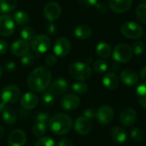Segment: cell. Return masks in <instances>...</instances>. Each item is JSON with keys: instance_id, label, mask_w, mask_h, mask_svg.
I'll return each mask as SVG.
<instances>
[{"instance_id": "39", "label": "cell", "mask_w": 146, "mask_h": 146, "mask_svg": "<svg viewBox=\"0 0 146 146\" xmlns=\"http://www.w3.org/2000/svg\"><path fill=\"white\" fill-rule=\"evenodd\" d=\"M34 57H35V56H33V53L28 52L27 55H25V56H23L21 57V63H22L24 66H29V65H31L32 62H33Z\"/></svg>"}, {"instance_id": "13", "label": "cell", "mask_w": 146, "mask_h": 146, "mask_svg": "<svg viewBox=\"0 0 146 146\" xmlns=\"http://www.w3.org/2000/svg\"><path fill=\"white\" fill-rule=\"evenodd\" d=\"M92 128V124L91 120L85 116H80L76 119L74 122V130L77 133L80 135L88 134Z\"/></svg>"}, {"instance_id": "23", "label": "cell", "mask_w": 146, "mask_h": 146, "mask_svg": "<svg viewBox=\"0 0 146 146\" xmlns=\"http://www.w3.org/2000/svg\"><path fill=\"white\" fill-rule=\"evenodd\" d=\"M110 135H111L112 139L118 144H122L126 142V140L127 139V133L126 130L120 126L114 127L111 129Z\"/></svg>"}, {"instance_id": "2", "label": "cell", "mask_w": 146, "mask_h": 146, "mask_svg": "<svg viewBox=\"0 0 146 146\" xmlns=\"http://www.w3.org/2000/svg\"><path fill=\"white\" fill-rule=\"evenodd\" d=\"M48 125L51 132H53L55 134L63 135L71 130L73 121L68 115L59 113L50 118Z\"/></svg>"}, {"instance_id": "28", "label": "cell", "mask_w": 146, "mask_h": 146, "mask_svg": "<svg viewBox=\"0 0 146 146\" xmlns=\"http://www.w3.org/2000/svg\"><path fill=\"white\" fill-rule=\"evenodd\" d=\"M29 21V15L25 11H17L14 14V22L18 25H25Z\"/></svg>"}, {"instance_id": "11", "label": "cell", "mask_w": 146, "mask_h": 146, "mask_svg": "<svg viewBox=\"0 0 146 146\" xmlns=\"http://www.w3.org/2000/svg\"><path fill=\"white\" fill-rule=\"evenodd\" d=\"M61 12L62 9L60 5L55 2H50L47 3L44 9V15L45 19L50 22H53L57 20L61 15Z\"/></svg>"}, {"instance_id": "7", "label": "cell", "mask_w": 146, "mask_h": 146, "mask_svg": "<svg viewBox=\"0 0 146 146\" xmlns=\"http://www.w3.org/2000/svg\"><path fill=\"white\" fill-rule=\"evenodd\" d=\"M20 89L14 85H9L4 86L0 92V98L2 102L6 104L15 103L20 98Z\"/></svg>"}, {"instance_id": "43", "label": "cell", "mask_w": 146, "mask_h": 146, "mask_svg": "<svg viewBox=\"0 0 146 146\" xmlns=\"http://www.w3.org/2000/svg\"><path fill=\"white\" fill-rule=\"evenodd\" d=\"M73 141L70 139L64 138L59 140L58 142V146H73Z\"/></svg>"}, {"instance_id": "33", "label": "cell", "mask_w": 146, "mask_h": 146, "mask_svg": "<svg viewBox=\"0 0 146 146\" xmlns=\"http://www.w3.org/2000/svg\"><path fill=\"white\" fill-rule=\"evenodd\" d=\"M72 89H73V91L75 93L80 94V95H84V94H86L88 92L89 87H88V86L86 83H84L82 81H80V82L73 84Z\"/></svg>"}, {"instance_id": "17", "label": "cell", "mask_w": 146, "mask_h": 146, "mask_svg": "<svg viewBox=\"0 0 146 146\" xmlns=\"http://www.w3.org/2000/svg\"><path fill=\"white\" fill-rule=\"evenodd\" d=\"M30 44L27 41L18 39L11 44V52L16 56H23L29 52Z\"/></svg>"}, {"instance_id": "50", "label": "cell", "mask_w": 146, "mask_h": 146, "mask_svg": "<svg viewBox=\"0 0 146 146\" xmlns=\"http://www.w3.org/2000/svg\"><path fill=\"white\" fill-rule=\"evenodd\" d=\"M4 134V129L2 126H0V138Z\"/></svg>"}, {"instance_id": "35", "label": "cell", "mask_w": 146, "mask_h": 146, "mask_svg": "<svg viewBox=\"0 0 146 146\" xmlns=\"http://www.w3.org/2000/svg\"><path fill=\"white\" fill-rule=\"evenodd\" d=\"M132 50H133V53H134L137 56H139L145 52V45L143 41L136 40L135 42H133V44L132 45Z\"/></svg>"}, {"instance_id": "19", "label": "cell", "mask_w": 146, "mask_h": 146, "mask_svg": "<svg viewBox=\"0 0 146 146\" xmlns=\"http://www.w3.org/2000/svg\"><path fill=\"white\" fill-rule=\"evenodd\" d=\"M80 104V98L75 94L65 95L61 100V106L66 110H73L79 107Z\"/></svg>"}, {"instance_id": "52", "label": "cell", "mask_w": 146, "mask_h": 146, "mask_svg": "<svg viewBox=\"0 0 146 146\" xmlns=\"http://www.w3.org/2000/svg\"><path fill=\"white\" fill-rule=\"evenodd\" d=\"M145 38H146V31H145Z\"/></svg>"}, {"instance_id": "37", "label": "cell", "mask_w": 146, "mask_h": 146, "mask_svg": "<svg viewBox=\"0 0 146 146\" xmlns=\"http://www.w3.org/2000/svg\"><path fill=\"white\" fill-rule=\"evenodd\" d=\"M35 146H56V144L50 137H41L36 141Z\"/></svg>"}, {"instance_id": "4", "label": "cell", "mask_w": 146, "mask_h": 146, "mask_svg": "<svg viewBox=\"0 0 146 146\" xmlns=\"http://www.w3.org/2000/svg\"><path fill=\"white\" fill-rule=\"evenodd\" d=\"M121 33L126 38L139 39L143 36V28L135 21H127L121 27Z\"/></svg>"}, {"instance_id": "14", "label": "cell", "mask_w": 146, "mask_h": 146, "mask_svg": "<svg viewBox=\"0 0 146 146\" xmlns=\"http://www.w3.org/2000/svg\"><path fill=\"white\" fill-rule=\"evenodd\" d=\"M27 141L26 133L21 129L13 130L8 138V143L9 146H24Z\"/></svg>"}, {"instance_id": "51", "label": "cell", "mask_w": 146, "mask_h": 146, "mask_svg": "<svg viewBox=\"0 0 146 146\" xmlns=\"http://www.w3.org/2000/svg\"><path fill=\"white\" fill-rule=\"evenodd\" d=\"M2 74H3V69H2V68L0 67V77L2 76Z\"/></svg>"}, {"instance_id": "26", "label": "cell", "mask_w": 146, "mask_h": 146, "mask_svg": "<svg viewBox=\"0 0 146 146\" xmlns=\"http://www.w3.org/2000/svg\"><path fill=\"white\" fill-rule=\"evenodd\" d=\"M136 98L140 105L146 108V82L138 86L136 89Z\"/></svg>"}, {"instance_id": "45", "label": "cell", "mask_w": 146, "mask_h": 146, "mask_svg": "<svg viewBox=\"0 0 146 146\" xmlns=\"http://www.w3.org/2000/svg\"><path fill=\"white\" fill-rule=\"evenodd\" d=\"M5 68L8 72H12L15 69V63L13 62H9L5 64Z\"/></svg>"}, {"instance_id": "9", "label": "cell", "mask_w": 146, "mask_h": 146, "mask_svg": "<svg viewBox=\"0 0 146 146\" xmlns=\"http://www.w3.org/2000/svg\"><path fill=\"white\" fill-rule=\"evenodd\" d=\"M15 32V22L7 15L0 16V35L3 37L11 36Z\"/></svg>"}, {"instance_id": "30", "label": "cell", "mask_w": 146, "mask_h": 146, "mask_svg": "<svg viewBox=\"0 0 146 146\" xmlns=\"http://www.w3.org/2000/svg\"><path fill=\"white\" fill-rule=\"evenodd\" d=\"M47 130V125L40 122H36L33 127V133L37 137H42Z\"/></svg>"}, {"instance_id": "6", "label": "cell", "mask_w": 146, "mask_h": 146, "mask_svg": "<svg viewBox=\"0 0 146 146\" xmlns=\"http://www.w3.org/2000/svg\"><path fill=\"white\" fill-rule=\"evenodd\" d=\"M50 45H51L50 39L48 38V36L44 34H38L34 36L31 40V44H30L32 50L37 54L46 52L50 49Z\"/></svg>"}, {"instance_id": "10", "label": "cell", "mask_w": 146, "mask_h": 146, "mask_svg": "<svg viewBox=\"0 0 146 146\" xmlns=\"http://www.w3.org/2000/svg\"><path fill=\"white\" fill-rule=\"evenodd\" d=\"M68 89V82L63 78H58L50 85L49 92L54 97H59L66 93Z\"/></svg>"}, {"instance_id": "38", "label": "cell", "mask_w": 146, "mask_h": 146, "mask_svg": "<svg viewBox=\"0 0 146 146\" xmlns=\"http://www.w3.org/2000/svg\"><path fill=\"white\" fill-rule=\"evenodd\" d=\"M50 117L49 114L45 112H39L36 115V122H40V123H44L47 125L50 121Z\"/></svg>"}, {"instance_id": "12", "label": "cell", "mask_w": 146, "mask_h": 146, "mask_svg": "<svg viewBox=\"0 0 146 146\" xmlns=\"http://www.w3.org/2000/svg\"><path fill=\"white\" fill-rule=\"evenodd\" d=\"M114 117V110L109 105H104L97 110V120L102 125H107L111 122Z\"/></svg>"}, {"instance_id": "34", "label": "cell", "mask_w": 146, "mask_h": 146, "mask_svg": "<svg viewBox=\"0 0 146 146\" xmlns=\"http://www.w3.org/2000/svg\"><path fill=\"white\" fill-rule=\"evenodd\" d=\"M21 37L23 40L28 42V40H32L34 37V30L31 27L26 26L21 30Z\"/></svg>"}, {"instance_id": "5", "label": "cell", "mask_w": 146, "mask_h": 146, "mask_svg": "<svg viewBox=\"0 0 146 146\" xmlns=\"http://www.w3.org/2000/svg\"><path fill=\"white\" fill-rule=\"evenodd\" d=\"M133 50L127 44H117L113 50V58L115 62L120 63H124L129 62L133 57Z\"/></svg>"}, {"instance_id": "31", "label": "cell", "mask_w": 146, "mask_h": 146, "mask_svg": "<svg viewBox=\"0 0 146 146\" xmlns=\"http://www.w3.org/2000/svg\"><path fill=\"white\" fill-rule=\"evenodd\" d=\"M136 16L140 22L146 24V3H142L137 7Z\"/></svg>"}, {"instance_id": "16", "label": "cell", "mask_w": 146, "mask_h": 146, "mask_svg": "<svg viewBox=\"0 0 146 146\" xmlns=\"http://www.w3.org/2000/svg\"><path fill=\"white\" fill-rule=\"evenodd\" d=\"M136 111L131 108V107H126L124 108L120 115V120L121 122L126 126V127H131L135 123L136 121Z\"/></svg>"}, {"instance_id": "3", "label": "cell", "mask_w": 146, "mask_h": 146, "mask_svg": "<svg viewBox=\"0 0 146 146\" xmlns=\"http://www.w3.org/2000/svg\"><path fill=\"white\" fill-rule=\"evenodd\" d=\"M68 71L70 75L74 79L82 82L89 80L92 73V68L87 63L81 62H76L72 63L69 66Z\"/></svg>"}, {"instance_id": "49", "label": "cell", "mask_w": 146, "mask_h": 146, "mask_svg": "<svg viewBox=\"0 0 146 146\" xmlns=\"http://www.w3.org/2000/svg\"><path fill=\"white\" fill-rule=\"evenodd\" d=\"M111 68H112L113 70H118V69L120 68V67H119V65H117L116 63H114V64H112Z\"/></svg>"}, {"instance_id": "15", "label": "cell", "mask_w": 146, "mask_h": 146, "mask_svg": "<svg viewBox=\"0 0 146 146\" xmlns=\"http://www.w3.org/2000/svg\"><path fill=\"white\" fill-rule=\"evenodd\" d=\"M0 113L2 114L3 119L5 123L9 125H13L16 122L17 115L15 111L4 103H0Z\"/></svg>"}, {"instance_id": "42", "label": "cell", "mask_w": 146, "mask_h": 146, "mask_svg": "<svg viewBox=\"0 0 146 146\" xmlns=\"http://www.w3.org/2000/svg\"><path fill=\"white\" fill-rule=\"evenodd\" d=\"M78 3L84 7H92L96 6L98 3V0H78Z\"/></svg>"}, {"instance_id": "22", "label": "cell", "mask_w": 146, "mask_h": 146, "mask_svg": "<svg viewBox=\"0 0 146 146\" xmlns=\"http://www.w3.org/2000/svg\"><path fill=\"white\" fill-rule=\"evenodd\" d=\"M119 82H120L119 77L113 72L107 73L103 78L104 86L110 90H114L117 88L119 86Z\"/></svg>"}, {"instance_id": "1", "label": "cell", "mask_w": 146, "mask_h": 146, "mask_svg": "<svg viewBox=\"0 0 146 146\" xmlns=\"http://www.w3.org/2000/svg\"><path fill=\"white\" fill-rule=\"evenodd\" d=\"M51 82V73L46 67L34 68L27 79V84L33 92H44Z\"/></svg>"}, {"instance_id": "18", "label": "cell", "mask_w": 146, "mask_h": 146, "mask_svg": "<svg viewBox=\"0 0 146 146\" xmlns=\"http://www.w3.org/2000/svg\"><path fill=\"white\" fill-rule=\"evenodd\" d=\"M133 4V0H109V6L115 13L122 14L127 11Z\"/></svg>"}, {"instance_id": "29", "label": "cell", "mask_w": 146, "mask_h": 146, "mask_svg": "<svg viewBox=\"0 0 146 146\" xmlns=\"http://www.w3.org/2000/svg\"><path fill=\"white\" fill-rule=\"evenodd\" d=\"M41 102L45 107H52L55 104V97L49 91L44 92L41 96Z\"/></svg>"}, {"instance_id": "25", "label": "cell", "mask_w": 146, "mask_h": 146, "mask_svg": "<svg viewBox=\"0 0 146 146\" xmlns=\"http://www.w3.org/2000/svg\"><path fill=\"white\" fill-rule=\"evenodd\" d=\"M96 52L97 54L102 57V58H108L111 55L112 50L110 45L108 43L105 42H100L97 44L96 47Z\"/></svg>"}, {"instance_id": "20", "label": "cell", "mask_w": 146, "mask_h": 146, "mask_svg": "<svg viewBox=\"0 0 146 146\" xmlns=\"http://www.w3.org/2000/svg\"><path fill=\"white\" fill-rule=\"evenodd\" d=\"M121 80L127 86H135L139 83V74L129 68L124 69L123 71H121V75H120Z\"/></svg>"}, {"instance_id": "21", "label": "cell", "mask_w": 146, "mask_h": 146, "mask_svg": "<svg viewBox=\"0 0 146 146\" xmlns=\"http://www.w3.org/2000/svg\"><path fill=\"white\" fill-rule=\"evenodd\" d=\"M38 103V97L33 92H27L21 98V105L25 110L34 109Z\"/></svg>"}, {"instance_id": "41", "label": "cell", "mask_w": 146, "mask_h": 146, "mask_svg": "<svg viewBox=\"0 0 146 146\" xmlns=\"http://www.w3.org/2000/svg\"><path fill=\"white\" fill-rule=\"evenodd\" d=\"M56 62H57V58L55 54H50L45 58V64L47 66L52 67V66L56 65Z\"/></svg>"}, {"instance_id": "8", "label": "cell", "mask_w": 146, "mask_h": 146, "mask_svg": "<svg viewBox=\"0 0 146 146\" xmlns=\"http://www.w3.org/2000/svg\"><path fill=\"white\" fill-rule=\"evenodd\" d=\"M70 50L71 43L65 37L58 38L54 43L53 50L56 56H66L70 52Z\"/></svg>"}, {"instance_id": "40", "label": "cell", "mask_w": 146, "mask_h": 146, "mask_svg": "<svg viewBox=\"0 0 146 146\" xmlns=\"http://www.w3.org/2000/svg\"><path fill=\"white\" fill-rule=\"evenodd\" d=\"M83 116L86 117L89 120H92V119L97 117V111L92 108H88L84 111Z\"/></svg>"}, {"instance_id": "36", "label": "cell", "mask_w": 146, "mask_h": 146, "mask_svg": "<svg viewBox=\"0 0 146 146\" xmlns=\"http://www.w3.org/2000/svg\"><path fill=\"white\" fill-rule=\"evenodd\" d=\"M130 134H131V138L136 142H140V141L144 140V138H145L144 132L142 129H140L139 127H135V128L132 129Z\"/></svg>"}, {"instance_id": "48", "label": "cell", "mask_w": 146, "mask_h": 146, "mask_svg": "<svg viewBox=\"0 0 146 146\" xmlns=\"http://www.w3.org/2000/svg\"><path fill=\"white\" fill-rule=\"evenodd\" d=\"M140 78L146 81V66L144 67L140 71Z\"/></svg>"}, {"instance_id": "27", "label": "cell", "mask_w": 146, "mask_h": 146, "mask_svg": "<svg viewBox=\"0 0 146 146\" xmlns=\"http://www.w3.org/2000/svg\"><path fill=\"white\" fill-rule=\"evenodd\" d=\"M17 0H0V10L3 13H9L15 9Z\"/></svg>"}, {"instance_id": "44", "label": "cell", "mask_w": 146, "mask_h": 146, "mask_svg": "<svg viewBox=\"0 0 146 146\" xmlns=\"http://www.w3.org/2000/svg\"><path fill=\"white\" fill-rule=\"evenodd\" d=\"M8 50V43L4 39H0V55H3Z\"/></svg>"}, {"instance_id": "24", "label": "cell", "mask_w": 146, "mask_h": 146, "mask_svg": "<svg viewBox=\"0 0 146 146\" xmlns=\"http://www.w3.org/2000/svg\"><path fill=\"white\" fill-rule=\"evenodd\" d=\"M74 36L79 39H86L92 34V29L89 25L82 24L74 29Z\"/></svg>"}, {"instance_id": "32", "label": "cell", "mask_w": 146, "mask_h": 146, "mask_svg": "<svg viewBox=\"0 0 146 146\" xmlns=\"http://www.w3.org/2000/svg\"><path fill=\"white\" fill-rule=\"evenodd\" d=\"M92 68L94 71H96L97 73L102 74L104 73L107 69H108V63L106 61L104 60H97L93 62L92 64Z\"/></svg>"}, {"instance_id": "53", "label": "cell", "mask_w": 146, "mask_h": 146, "mask_svg": "<svg viewBox=\"0 0 146 146\" xmlns=\"http://www.w3.org/2000/svg\"><path fill=\"white\" fill-rule=\"evenodd\" d=\"M143 1H145V3H146V0H143Z\"/></svg>"}, {"instance_id": "47", "label": "cell", "mask_w": 146, "mask_h": 146, "mask_svg": "<svg viewBox=\"0 0 146 146\" xmlns=\"http://www.w3.org/2000/svg\"><path fill=\"white\" fill-rule=\"evenodd\" d=\"M46 31L50 33V34H53L56 32V26L53 23H50L47 26Z\"/></svg>"}, {"instance_id": "46", "label": "cell", "mask_w": 146, "mask_h": 146, "mask_svg": "<svg viewBox=\"0 0 146 146\" xmlns=\"http://www.w3.org/2000/svg\"><path fill=\"white\" fill-rule=\"evenodd\" d=\"M96 7H97L98 11H99L100 13L104 14V13H106V12H107V8H106V7H105V5H104V4H103V3H97Z\"/></svg>"}]
</instances>
